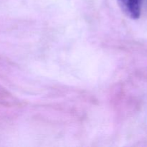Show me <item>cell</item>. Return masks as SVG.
I'll return each instance as SVG.
<instances>
[{"instance_id":"cell-1","label":"cell","mask_w":147,"mask_h":147,"mask_svg":"<svg viewBox=\"0 0 147 147\" xmlns=\"http://www.w3.org/2000/svg\"><path fill=\"white\" fill-rule=\"evenodd\" d=\"M123 12L129 18L136 20L140 17L142 0H117Z\"/></svg>"}]
</instances>
